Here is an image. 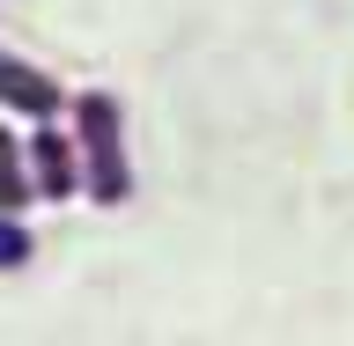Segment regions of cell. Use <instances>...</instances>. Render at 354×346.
Here are the masks:
<instances>
[{
  "mask_svg": "<svg viewBox=\"0 0 354 346\" xmlns=\"http://www.w3.org/2000/svg\"><path fill=\"white\" fill-rule=\"evenodd\" d=\"M66 118H74V162H82V192L96 206H126L133 199V148H126V104L111 88H82L66 96Z\"/></svg>",
  "mask_w": 354,
  "mask_h": 346,
  "instance_id": "1",
  "label": "cell"
},
{
  "mask_svg": "<svg viewBox=\"0 0 354 346\" xmlns=\"http://www.w3.org/2000/svg\"><path fill=\"white\" fill-rule=\"evenodd\" d=\"M22 170H30V199H74V192H82L74 133H66L59 118H30V140H22Z\"/></svg>",
  "mask_w": 354,
  "mask_h": 346,
  "instance_id": "2",
  "label": "cell"
},
{
  "mask_svg": "<svg viewBox=\"0 0 354 346\" xmlns=\"http://www.w3.org/2000/svg\"><path fill=\"white\" fill-rule=\"evenodd\" d=\"M0 110H15V118H59L66 110V88L44 74V66L15 59L8 44H0Z\"/></svg>",
  "mask_w": 354,
  "mask_h": 346,
  "instance_id": "3",
  "label": "cell"
},
{
  "mask_svg": "<svg viewBox=\"0 0 354 346\" xmlns=\"http://www.w3.org/2000/svg\"><path fill=\"white\" fill-rule=\"evenodd\" d=\"M0 206L8 214L30 206V170H22V133L15 126H0Z\"/></svg>",
  "mask_w": 354,
  "mask_h": 346,
  "instance_id": "4",
  "label": "cell"
},
{
  "mask_svg": "<svg viewBox=\"0 0 354 346\" xmlns=\"http://www.w3.org/2000/svg\"><path fill=\"white\" fill-rule=\"evenodd\" d=\"M30 258H37V243H30L22 214H8V206H0V273H22Z\"/></svg>",
  "mask_w": 354,
  "mask_h": 346,
  "instance_id": "5",
  "label": "cell"
}]
</instances>
